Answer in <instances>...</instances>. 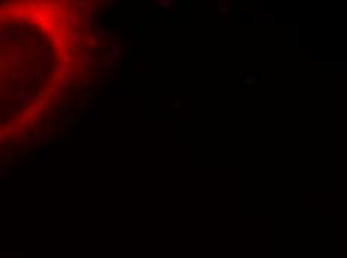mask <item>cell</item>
I'll return each instance as SVG.
<instances>
[{
    "mask_svg": "<svg viewBox=\"0 0 347 258\" xmlns=\"http://www.w3.org/2000/svg\"><path fill=\"white\" fill-rule=\"evenodd\" d=\"M63 6V3H62ZM62 6L57 11L62 9ZM15 3L0 5V146L9 140H24L27 143L25 125H37L47 130V122L51 118V104L55 97L47 92L25 88V81L30 84H42L45 72L55 70L66 75L70 64H42L25 73L29 60L42 58L51 51L66 46H80L81 36L72 30V25H64L62 14L54 18L52 14L45 24V33L36 43L29 42V30L42 19L47 12L41 3L30 11L27 18L23 19L21 27L15 24Z\"/></svg>",
    "mask_w": 347,
    "mask_h": 258,
    "instance_id": "cell-1",
    "label": "cell"
},
{
    "mask_svg": "<svg viewBox=\"0 0 347 258\" xmlns=\"http://www.w3.org/2000/svg\"><path fill=\"white\" fill-rule=\"evenodd\" d=\"M157 5H160L163 9H169L172 6V0H157Z\"/></svg>",
    "mask_w": 347,
    "mask_h": 258,
    "instance_id": "cell-2",
    "label": "cell"
},
{
    "mask_svg": "<svg viewBox=\"0 0 347 258\" xmlns=\"http://www.w3.org/2000/svg\"><path fill=\"white\" fill-rule=\"evenodd\" d=\"M118 90H120V87H118V85H117L115 88H112V91H111V94H115V96H118V94H120V91H118Z\"/></svg>",
    "mask_w": 347,
    "mask_h": 258,
    "instance_id": "cell-3",
    "label": "cell"
},
{
    "mask_svg": "<svg viewBox=\"0 0 347 258\" xmlns=\"http://www.w3.org/2000/svg\"><path fill=\"white\" fill-rule=\"evenodd\" d=\"M219 11H220V12H223V14H226V12H227V8H226V5H220Z\"/></svg>",
    "mask_w": 347,
    "mask_h": 258,
    "instance_id": "cell-4",
    "label": "cell"
},
{
    "mask_svg": "<svg viewBox=\"0 0 347 258\" xmlns=\"http://www.w3.org/2000/svg\"><path fill=\"white\" fill-rule=\"evenodd\" d=\"M172 106H174V108H180V102H178V100L174 102V103H172Z\"/></svg>",
    "mask_w": 347,
    "mask_h": 258,
    "instance_id": "cell-5",
    "label": "cell"
}]
</instances>
